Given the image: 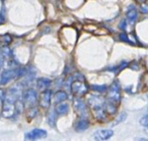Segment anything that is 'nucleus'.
Segmentation results:
<instances>
[{"label": "nucleus", "instance_id": "f257e3e1", "mask_svg": "<svg viewBox=\"0 0 148 141\" xmlns=\"http://www.w3.org/2000/svg\"><path fill=\"white\" fill-rule=\"evenodd\" d=\"M88 103L90 108L93 111L95 117L99 121H104L106 119V111H105V103L104 98L99 95H91L88 98Z\"/></svg>", "mask_w": 148, "mask_h": 141}, {"label": "nucleus", "instance_id": "f03ea898", "mask_svg": "<svg viewBox=\"0 0 148 141\" xmlns=\"http://www.w3.org/2000/svg\"><path fill=\"white\" fill-rule=\"evenodd\" d=\"M71 90H72L73 94L78 97L87 94L89 91V87L85 82L84 77L81 76L79 79H75L72 82V84H71Z\"/></svg>", "mask_w": 148, "mask_h": 141}, {"label": "nucleus", "instance_id": "7ed1b4c3", "mask_svg": "<svg viewBox=\"0 0 148 141\" xmlns=\"http://www.w3.org/2000/svg\"><path fill=\"white\" fill-rule=\"evenodd\" d=\"M2 102H3V106H2V116L5 118H9L11 116H13L16 112L15 109L16 101L7 98V97H4Z\"/></svg>", "mask_w": 148, "mask_h": 141}, {"label": "nucleus", "instance_id": "20e7f679", "mask_svg": "<svg viewBox=\"0 0 148 141\" xmlns=\"http://www.w3.org/2000/svg\"><path fill=\"white\" fill-rule=\"evenodd\" d=\"M108 99H109V102L115 103V104H118L120 102L121 99V93H120V85H119V82L115 81L113 82V84L111 85L109 91H108Z\"/></svg>", "mask_w": 148, "mask_h": 141}, {"label": "nucleus", "instance_id": "39448f33", "mask_svg": "<svg viewBox=\"0 0 148 141\" xmlns=\"http://www.w3.org/2000/svg\"><path fill=\"white\" fill-rule=\"evenodd\" d=\"M47 137V131L43 129H33L24 135L26 140H36Z\"/></svg>", "mask_w": 148, "mask_h": 141}, {"label": "nucleus", "instance_id": "423d86ee", "mask_svg": "<svg viewBox=\"0 0 148 141\" xmlns=\"http://www.w3.org/2000/svg\"><path fill=\"white\" fill-rule=\"evenodd\" d=\"M23 100H24V104L26 106H29V107H32L33 105L36 103L37 101V94L34 90L32 89H29L27 90L23 95Z\"/></svg>", "mask_w": 148, "mask_h": 141}, {"label": "nucleus", "instance_id": "0eeeda50", "mask_svg": "<svg viewBox=\"0 0 148 141\" xmlns=\"http://www.w3.org/2000/svg\"><path fill=\"white\" fill-rule=\"evenodd\" d=\"M18 73L16 70H6L1 74L0 77V84L1 85H6L7 83H9L10 81L13 80L15 77H17Z\"/></svg>", "mask_w": 148, "mask_h": 141}, {"label": "nucleus", "instance_id": "6e6552de", "mask_svg": "<svg viewBox=\"0 0 148 141\" xmlns=\"http://www.w3.org/2000/svg\"><path fill=\"white\" fill-rule=\"evenodd\" d=\"M51 90H43L42 93L40 94V96H39V105H40V107L45 108V109H47V108L49 107V105H51Z\"/></svg>", "mask_w": 148, "mask_h": 141}, {"label": "nucleus", "instance_id": "1a4fd4ad", "mask_svg": "<svg viewBox=\"0 0 148 141\" xmlns=\"http://www.w3.org/2000/svg\"><path fill=\"white\" fill-rule=\"evenodd\" d=\"M74 108L76 110L77 113L80 115V117L84 118L87 115V107L86 104L84 103V101L81 100L79 98H76L74 100Z\"/></svg>", "mask_w": 148, "mask_h": 141}, {"label": "nucleus", "instance_id": "9d476101", "mask_svg": "<svg viewBox=\"0 0 148 141\" xmlns=\"http://www.w3.org/2000/svg\"><path fill=\"white\" fill-rule=\"evenodd\" d=\"M113 136V131L109 129L99 130L93 135V138L95 140H107Z\"/></svg>", "mask_w": 148, "mask_h": 141}, {"label": "nucleus", "instance_id": "9b49d317", "mask_svg": "<svg viewBox=\"0 0 148 141\" xmlns=\"http://www.w3.org/2000/svg\"><path fill=\"white\" fill-rule=\"evenodd\" d=\"M90 126V123L89 121L86 119V118H81L80 120H78V121L76 122V124H75V129L77 130V131H84V130L88 129Z\"/></svg>", "mask_w": 148, "mask_h": 141}, {"label": "nucleus", "instance_id": "f8f14e48", "mask_svg": "<svg viewBox=\"0 0 148 141\" xmlns=\"http://www.w3.org/2000/svg\"><path fill=\"white\" fill-rule=\"evenodd\" d=\"M126 16H127V21H128L130 24H133L135 21H136L137 16H138L137 10L135 9V8H130V9L127 11Z\"/></svg>", "mask_w": 148, "mask_h": 141}, {"label": "nucleus", "instance_id": "ddd939ff", "mask_svg": "<svg viewBox=\"0 0 148 141\" xmlns=\"http://www.w3.org/2000/svg\"><path fill=\"white\" fill-rule=\"evenodd\" d=\"M51 85V81L49 79H45V78H41L37 81V88L39 89L40 91H43L45 89H47Z\"/></svg>", "mask_w": 148, "mask_h": 141}, {"label": "nucleus", "instance_id": "4468645a", "mask_svg": "<svg viewBox=\"0 0 148 141\" xmlns=\"http://www.w3.org/2000/svg\"><path fill=\"white\" fill-rule=\"evenodd\" d=\"M69 112V105L66 103H60L56 108V113L58 115H66Z\"/></svg>", "mask_w": 148, "mask_h": 141}, {"label": "nucleus", "instance_id": "2eb2a0df", "mask_svg": "<svg viewBox=\"0 0 148 141\" xmlns=\"http://www.w3.org/2000/svg\"><path fill=\"white\" fill-rule=\"evenodd\" d=\"M68 99V94L64 91H59L55 94V101L57 103H62Z\"/></svg>", "mask_w": 148, "mask_h": 141}, {"label": "nucleus", "instance_id": "dca6fc26", "mask_svg": "<svg viewBox=\"0 0 148 141\" xmlns=\"http://www.w3.org/2000/svg\"><path fill=\"white\" fill-rule=\"evenodd\" d=\"M92 89L95 91H97V92H105L106 90H107V87L105 86V85H103V86H98V85H95V86H92Z\"/></svg>", "mask_w": 148, "mask_h": 141}, {"label": "nucleus", "instance_id": "f3484780", "mask_svg": "<svg viewBox=\"0 0 148 141\" xmlns=\"http://www.w3.org/2000/svg\"><path fill=\"white\" fill-rule=\"evenodd\" d=\"M1 41L3 43H5V44H8V43L10 42V41H11V37L9 36V35L8 34H5V35H2L1 36Z\"/></svg>", "mask_w": 148, "mask_h": 141}, {"label": "nucleus", "instance_id": "a211bd4d", "mask_svg": "<svg viewBox=\"0 0 148 141\" xmlns=\"http://www.w3.org/2000/svg\"><path fill=\"white\" fill-rule=\"evenodd\" d=\"M140 124L144 127H148V114L145 116H143L140 119Z\"/></svg>", "mask_w": 148, "mask_h": 141}, {"label": "nucleus", "instance_id": "6ab92c4d", "mask_svg": "<svg viewBox=\"0 0 148 141\" xmlns=\"http://www.w3.org/2000/svg\"><path fill=\"white\" fill-rule=\"evenodd\" d=\"M55 122H56V115H55V113H51L49 117V123L51 124V126H53L55 125Z\"/></svg>", "mask_w": 148, "mask_h": 141}, {"label": "nucleus", "instance_id": "aec40b11", "mask_svg": "<svg viewBox=\"0 0 148 141\" xmlns=\"http://www.w3.org/2000/svg\"><path fill=\"white\" fill-rule=\"evenodd\" d=\"M120 39L121 40H123V41H126V42H128V43H131V41H130V39L128 38V36H127V34H120Z\"/></svg>", "mask_w": 148, "mask_h": 141}, {"label": "nucleus", "instance_id": "412c9836", "mask_svg": "<svg viewBox=\"0 0 148 141\" xmlns=\"http://www.w3.org/2000/svg\"><path fill=\"white\" fill-rule=\"evenodd\" d=\"M125 117H126V114H125V113H122V114H121V115L119 116V119L116 120V122H115V125H116V124H118V123H120L121 121H123V120L125 119Z\"/></svg>", "mask_w": 148, "mask_h": 141}, {"label": "nucleus", "instance_id": "4be33fe9", "mask_svg": "<svg viewBox=\"0 0 148 141\" xmlns=\"http://www.w3.org/2000/svg\"><path fill=\"white\" fill-rule=\"evenodd\" d=\"M126 25H127L126 19H123L122 21H121V23H120V28H121V29H123V30H125V29H126Z\"/></svg>", "mask_w": 148, "mask_h": 141}, {"label": "nucleus", "instance_id": "5701e85b", "mask_svg": "<svg viewBox=\"0 0 148 141\" xmlns=\"http://www.w3.org/2000/svg\"><path fill=\"white\" fill-rule=\"evenodd\" d=\"M141 10H142V12H144V13H148V5L142 3V5H141Z\"/></svg>", "mask_w": 148, "mask_h": 141}, {"label": "nucleus", "instance_id": "b1692460", "mask_svg": "<svg viewBox=\"0 0 148 141\" xmlns=\"http://www.w3.org/2000/svg\"><path fill=\"white\" fill-rule=\"evenodd\" d=\"M137 1H138L139 3H144V2L146 1V0H137Z\"/></svg>", "mask_w": 148, "mask_h": 141}, {"label": "nucleus", "instance_id": "393cba45", "mask_svg": "<svg viewBox=\"0 0 148 141\" xmlns=\"http://www.w3.org/2000/svg\"><path fill=\"white\" fill-rule=\"evenodd\" d=\"M0 66H2V57L0 55Z\"/></svg>", "mask_w": 148, "mask_h": 141}]
</instances>
